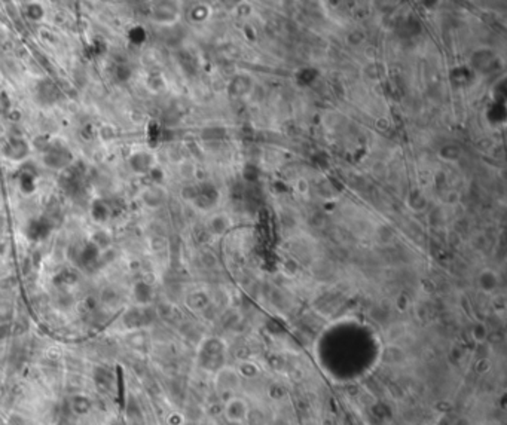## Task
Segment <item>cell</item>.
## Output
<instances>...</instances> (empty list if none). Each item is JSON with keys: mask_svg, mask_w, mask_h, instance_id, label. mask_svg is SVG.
I'll list each match as a JSON object with an SVG mask.
<instances>
[{"mask_svg": "<svg viewBox=\"0 0 507 425\" xmlns=\"http://www.w3.org/2000/svg\"><path fill=\"white\" fill-rule=\"evenodd\" d=\"M226 419L232 424H243L249 418V405L240 397H232L225 405Z\"/></svg>", "mask_w": 507, "mask_h": 425, "instance_id": "cell-1", "label": "cell"}, {"mask_svg": "<svg viewBox=\"0 0 507 425\" xmlns=\"http://www.w3.org/2000/svg\"><path fill=\"white\" fill-rule=\"evenodd\" d=\"M30 154V147L27 144V141L21 140V138H14L11 140L6 147H5V156L11 161L20 162L24 158H27Z\"/></svg>", "mask_w": 507, "mask_h": 425, "instance_id": "cell-3", "label": "cell"}, {"mask_svg": "<svg viewBox=\"0 0 507 425\" xmlns=\"http://www.w3.org/2000/svg\"><path fill=\"white\" fill-rule=\"evenodd\" d=\"M133 294L138 303H147L152 299V289L146 283H137L133 290Z\"/></svg>", "mask_w": 507, "mask_h": 425, "instance_id": "cell-4", "label": "cell"}, {"mask_svg": "<svg viewBox=\"0 0 507 425\" xmlns=\"http://www.w3.org/2000/svg\"><path fill=\"white\" fill-rule=\"evenodd\" d=\"M128 165H130V168L136 174L147 173L154 167V156L151 154H147V152L137 150V152L131 154V156H130Z\"/></svg>", "mask_w": 507, "mask_h": 425, "instance_id": "cell-2", "label": "cell"}, {"mask_svg": "<svg viewBox=\"0 0 507 425\" xmlns=\"http://www.w3.org/2000/svg\"><path fill=\"white\" fill-rule=\"evenodd\" d=\"M90 406H91L90 400H88V399H85V397H80V396L73 397V400H72V409H73L76 413H79V415H83V413H86V412H88V409H90Z\"/></svg>", "mask_w": 507, "mask_h": 425, "instance_id": "cell-6", "label": "cell"}, {"mask_svg": "<svg viewBox=\"0 0 507 425\" xmlns=\"http://www.w3.org/2000/svg\"><path fill=\"white\" fill-rule=\"evenodd\" d=\"M25 15L32 19V21H40V19L43 18V15H45V11H43L42 5L33 2V3H28V5H27V8H25Z\"/></svg>", "mask_w": 507, "mask_h": 425, "instance_id": "cell-5", "label": "cell"}]
</instances>
